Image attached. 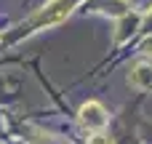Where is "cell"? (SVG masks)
Listing matches in <instances>:
<instances>
[{
  "label": "cell",
  "mask_w": 152,
  "mask_h": 144,
  "mask_svg": "<svg viewBox=\"0 0 152 144\" xmlns=\"http://www.w3.org/2000/svg\"><path fill=\"white\" fill-rule=\"evenodd\" d=\"M88 144H112V142H110L107 134H94V136L88 139Z\"/></svg>",
  "instance_id": "277c9868"
},
{
  "label": "cell",
  "mask_w": 152,
  "mask_h": 144,
  "mask_svg": "<svg viewBox=\"0 0 152 144\" xmlns=\"http://www.w3.org/2000/svg\"><path fill=\"white\" fill-rule=\"evenodd\" d=\"M80 123L88 128H104L107 126V110L99 102H86L80 107Z\"/></svg>",
  "instance_id": "7a4b0ae2"
},
{
  "label": "cell",
  "mask_w": 152,
  "mask_h": 144,
  "mask_svg": "<svg viewBox=\"0 0 152 144\" xmlns=\"http://www.w3.org/2000/svg\"><path fill=\"white\" fill-rule=\"evenodd\" d=\"M142 29H144V32H152V8L147 11V16L142 19Z\"/></svg>",
  "instance_id": "5b68a950"
},
{
  "label": "cell",
  "mask_w": 152,
  "mask_h": 144,
  "mask_svg": "<svg viewBox=\"0 0 152 144\" xmlns=\"http://www.w3.org/2000/svg\"><path fill=\"white\" fill-rule=\"evenodd\" d=\"M75 0H48L32 19H29V27H48V24H59L69 16Z\"/></svg>",
  "instance_id": "6da1fadb"
},
{
  "label": "cell",
  "mask_w": 152,
  "mask_h": 144,
  "mask_svg": "<svg viewBox=\"0 0 152 144\" xmlns=\"http://www.w3.org/2000/svg\"><path fill=\"white\" fill-rule=\"evenodd\" d=\"M142 53H147V56H152V37H147V40L142 43Z\"/></svg>",
  "instance_id": "8992f818"
},
{
  "label": "cell",
  "mask_w": 152,
  "mask_h": 144,
  "mask_svg": "<svg viewBox=\"0 0 152 144\" xmlns=\"http://www.w3.org/2000/svg\"><path fill=\"white\" fill-rule=\"evenodd\" d=\"M128 83H131L134 88L152 91V64H147V61L136 64V67L131 69V75H128Z\"/></svg>",
  "instance_id": "3957f363"
}]
</instances>
